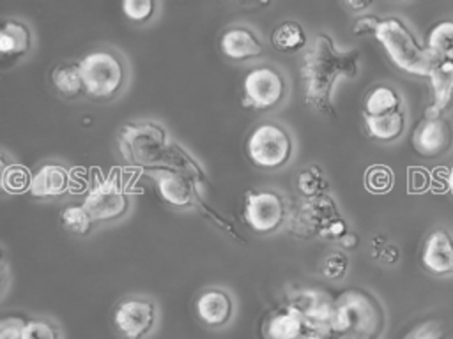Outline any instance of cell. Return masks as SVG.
Here are the masks:
<instances>
[{"label":"cell","instance_id":"obj_35","mask_svg":"<svg viewBox=\"0 0 453 339\" xmlns=\"http://www.w3.org/2000/svg\"><path fill=\"white\" fill-rule=\"evenodd\" d=\"M320 235L327 237V238H338L340 240L343 235H347V224H345V221L342 217H338L333 222H329Z\"/></svg>","mask_w":453,"mask_h":339},{"label":"cell","instance_id":"obj_39","mask_svg":"<svg viewBox=\"0 0 453 339\" xmlns=\"http://www.w3.org/2000/svg\"><path fill=\"white\" fill-rule=\"evenodd\" d=\"M448 185H449V191L453 192V168H451L449 173H448Z\"/></svg>","mask_w":453,"mask_h":339},{"label":"cell","instance_id":"obj_27","mask_svg":"<svg viewBox=\"0 0 453 339\" xmlns=\"http://www.w3.org/2000/svg\"><path fill=\"white\" fill-rule=\"evenodd\" d=\"M32 175L30 171L21 164H11L4 168L2 173V187L9 194H19L32 187Z\"/></svg>","mask_w":453,"mask_h":339},{"label":"cell","instance_id":"obj_19","mask_svg":"<svg viewBox=\"0 0 453 339\" xmlns=\"http://www.w3.org/2000/svg\"><path fill=\"white\" fill-rule=\"evenodd\" d=\"M32 35L25 23L7 19L0 25V53L4 56H23L30 49Z\"/></svg>","mask_w":453,"mask_h":339},{"label":"cell","instance_id":"obj_9","mask_svg":"<svg viewBox=\"0 0 453 339\" xmlns=\"http://www.w3.org/2000/svg\"><path fill=\"white\" fill-rule=\"evenodd\" d=\"M129 205L126 192L122 191L117 178L108 177L94 184L85 198V210L92 217V221H108L120 217Z\"/></svg>","mask_w":453,"mask_h":339},{"label":"cell","instance_id":"obj_32","mask_svg":"<svg viewBox=\"0 0 453 339\" xmlns=\"http://www.w3.org/2000/svg\"><path fill=\"white\" fill-rule=\"evenodd\" d=\"M347 267H349L347 256L336 251V252H331V254L324 260L322 272H324V275H327V277H331V279H340V277L345 275Z\"/></svg>","mask_w":453,"mask_h":339},{"label":"cell","instance_id":"obj_36","mask_svg":"<svg viewBox=\"0 0 453 339\" xmlns=\"http://www.w3.org/2000/svg\"><path fill=\"white\" fill-rule=\"evenodd\" d=\"M439 337H441V330L428 323V325L421 327L419 330H416L414 335L409 337V339H439Z\"/></svg>","mask_w":453,"mask_h":339},{"label":"cell","instance_id":"obj_30","mask_svg":"<svg viewBox=\"0 0 453 339\" xmlns=\"http://www.w3.org/2000/svg\"><path fill=\"white\" fill-rule=\"evenodd\" d=\"M156 11V4L152 0H124L122 2V12L126 18L136 23H143L152 18Z\"/></svg>","mask_w":453,"mask_h":339},{"label":"cell","instance_id":"obj_38","mask_svg":"<svg viewBox=\"0 0 453 339\" xmlns=\"http://www.w3.org/2000/svg\"><path fill=\"white\" fill-rule=\"evenodd\" d=\"M345 5L349 7V9H352V11H359V9H366V7H370V2H345Z\"/></svg>","mask_w":453,"mask_h":339},{"label":"cell","instance_id":"obj_16","mask_svg":"<svg viewBox=\"0 0 453 339\" xmlns=\"http://www.w3.org/2000/svg\"><path fill=\"white\" fill-rule=\"evenodd\" d=\"M423 265L434 274L453 272V238L446 230H435L428 235L423 254Z\"/></svg>","mask_w":453,"mask_h":339},{"label":"cell","instance_id":"obj_25","mask_svg":"<svg viewBox=\"0 0 453 339\" xmlns=\"http://www.w3.org/2000/svg\"><path fill=\"white\" fill-rule=\"evenodd\" d=\"M296 185L304 198H317L326 194L327 180L319 166H306L296 178Z\"/></svg>","mask_w":453,"mask_h":339},{"label":"cell","instance_id":"obj_7","mask_svg":"<svg viewBox=\"0 0 453 339\" xmlns=\"http://www.w3.org/2000/svg\"><path fill=\"white\" fill-rule=\"evenodd\" d=\"M242 90H244L242 104L246 108L265 111L283 101L287 94V85L280 71L269 65H262L248 71L242 81Z\"/></svg>","mask_w":453,"mask_h":339},{"label":"cell","instance_id":"obj_2","mask_svg":"<svg viewBox=\"0 0 453 339\" xmlns=\"http://www.w3.org/2000/svg\"><path fill=\"white\" fill-rule=\"evenodd\" d=\"M377 39L388 51L389 58L403 71L418 76H430L432 69L442 58L428 46H421L411 30L398 18L380 19Z\"/></svg>","mask_w":453,"mask_h":339},{"label":"cell","instance_id":"obj_13","mask_svg":"<svg viewBox=\"0 0 453 339\" xmlns=\"http://www.w3.org/2000/svg\"><path fill=\"white\" fill-rule=\"evenodd\" d=\"M219 49L230 60H248L262 55L264 46L250 26L235 25L223 32L219 39Z\"/></svg>","mask_w":453,"mask_h":339},{"label":"cell","instance_id":"obj_23","mask_svg":"<svg viewBox=\"0 0 453 339\" xmlns=\"http://www.w3.org/2000/svg\"><path fill=\"white\" fill-rule=\"evenodd\" d=\"M51 83L55 90L67 99H73L85 90L78 64H58L53 67Z\"/></svg>","mask_w":453,"mask_h":339},{"label":"cell","instance_id":"obj_20","mask_svg":"<svg viewBox=\"0 0 453 339\" xmlns=\"http://www.w3.org/2000/svg\"><path fill=\"white\" fill-rule=\"evenodd\" d=\"M400 111V95L388 85H375L368 90L363 102L365 117H382Z\"/></svg>","mask_w":453,"mask_h":339},{"label":"cell","instance_id":"obj_18","mask_svg":"<svg viewBox=\"0 0 453 339\" xmlns=\"http://www.w3.org/2000/svg\"><path fill=\"white\" fill-rule=\"evenodd\" d=\"M159 196L173 207H188L193 201V184L180 171H165L157 177Z\"/></svg>","mask_w":453,"mask_h":339},{"label":"cell","instance_id":"obj_4","mask_svg":"<svg viewBox=\"0 0 453 339\" xmlns=\"http://www.w3.org/2000/svg\"><path fill=\"white\" fill-rule=\"evenodd\" d=\"M78 67L85 92L97 101L111 99L126 81V65L122 58L108 49L87 53L78 62Z\"/></svg>","mask_w":453,"mask_h":339},{"label":"cell","instance_id":"obj_37","mask_svg":"<svg viewBox=\"0 0 453 339\" xmlns=\"http://www.w3.org/2000/svg\"><path fill=\"white\" fill-rule=\"evenodd\" d=\"M340 244L343 245V247H356V244H357V237L354 235V233H347V235H343L342 238H340Z\"/></svg>","mask_w":453,"mask_h":339},{"label":"cell","instance_id":"obj_6","mask_svg":"<svg viewBox=\"0 0 453 339\" xmlns=\"http://www.w3.org/2000/svg\"><path fill=\"white\" fill-rule=\"evenodd\" d=\"M119 145L129 162L136 166H147L163 159L168 139L161 125L143 122L124 125L119 134Z\"/></svg>","mask_w":453,"mask_h":339},{"label":"cell","instance_id":"obj_15","mask_svg":"<svg viewBox=\"0 0 453 339\" xmlns=\"http://www.w3.org/2000/svg\"><path fill=\"white\" fill-rule=\"evenodd\" d=\"M414 148L426 155V157H437L442 152H446L451 145V129L449 124L444 118L435 120H425L416 131H414Z\"/></svg>","mask_w":453,"mask_h":339},{"label":"cell","instance_id":"obj_22","mask_svg":"<svg viewBox=\"0 0 453 339\" xmlns=\"http://www.w3.org/2000/svg\"><path fill=\"white\" fill-rule=\"evenodd\" d=\"M271 44L281 53H296L306 46V32L297 21H283L273 30Z\"/></svg>","mask_w":453,"mask_h":339},{"label":"cell","instance_id":"obj_14","mask_svg":"<svg viewBox=\"0 0 453 339\" xmlns=\"http://www.w3.org/2000/svg\"><path fill=\"white\" fill-rule=\"evenodd\" d=\"M198 320L207 327H223L230 321L234 313L232 298L223 290H207L198 295L195 302Z\"/></svg>","mask_w":453,"mask_h":339},{"label":"cell","instance_id":"obj_5","mask_svg":"<svg viewBox=\"0 0 453 339\" xmlns=\"http://www.w3.org/2000/svg\"><path fill=\"white\" fill-rule=\"evenodd\" d=\"M292 150L294 145L290 134L273 122L257 125L246 139V155L260 170L274 171L285 166Z\"/></svg>","mask_w":453,"mask_h":339},{"label":"cell","instance_id":"obj_26","mask_svg":"<svg viewBox=\"0 0 453 339\" xmlns=\"http://www.w3.org/2000/svg\"><path fill=\"white\" fill-rule=\"evenodd\" d=\"M428 48L442 60L453 62V21H441L430 30Z\"/></svg>","mask_w":453,"mask_h":339},{"label":"cell","instance_id":"obj_17","mask_svg":"<svg viewBox=\"0 0 453 339\" xmlns=\"http://www.w3.org/2000/svg\"><path fill=\"white\" fill-rule=\"evenodd\" d=\"M69 189V173L60 164H44L32 178L30 192L37 198L58 196Z\"/></svg>","mask_w":453,"mask_h":339},{"label":"cell","instance_id":"obj_1","mask_svg":"<svg viewBox=\"0 0 453 339\" xmlns=\"http://www.w3.org/2000/svg\"><path fill=\"white\" fill-rule=\"evenodd\" d=\"M357 53H336L327 35H319L313 48L306 53L303 78L306 83V99L320 111L329 109V95L338 74H356Z\"/></svg>","mask_w":453,"mask_h":339},{"label":"cell","instance_id":"obj_21","mask_svg":"<svg viewBox=\"0 0 453 339\" xmlns=\"http://www.w3.org/2000/svg\"><path fill=\"white\" fill-rule=\"evenodd\" d=\"M430 81L434 88V106L442 111L448 108L453 101V62L451 60H442L439 62L432 72H430Z\"/></svg>","mask_w":453,"mask_h":339},{"label":"cell","instance_id":"obj_12","mask_svg":"<svg viewBox=\"0 0 453 339\" xmlns=\"http://www.w3.org/2000/svg\"><path fill=\"white\" fill-rule=\"evenodd\" d=\"M310 330L306 320L294 305H285L267 314L262 334L265 339H301Z\"/></svg>","mask_w":453,"mask_h":339},{"label":"cell","instance_id":"obj_31","mask_svg":"<svg viewBox=\"0 0 453 339\" xmlns=\"http://www.w3.org/2000/svg\"><path fill=\"white\" fill-rule=\"evenodd\" d=\"M21 339H58V332L53 325L42 320H34V321H27Z\"/></svg>","mask_w":453,"mask_h":339},{"label":"cell","instance_id":"obj_34","mask_svg":"<svg viewBox=\"0 0 453 339\" xmlns=\"http://www.w3.org/2000/svg\"><path fill=\"white\" fill-rule=\"evenodd\" d=\"M380 19H377L375 16H363L354 23V34L356 35H363V34H377Z\"/></svg>","mask_w":453,"mask_h":339},{"label":"cell","instance_id":"obj_28","mask_svg":"<svg viewBox=\"0 0 453 339\" xmlns=\"http://www.w3.org/2000/svg\"><path fill=\"white\" fill-rule=\"evenodd\" d=\"M62 224L65 226V230L78 233V235H85L90 230L92 224V217L88 215V212L85 210L83 205H67L62 214H60Z\"/></svg>","mask_w":453,"mask_h":339},{"label":"cell","instance_id":"obj_3","mask_svg":"<svg viewBox=\"0 0 453 339\" xmlns=\"http://www.w3.org/2000/svg\"><path fill=\"white\" fill-rule=\"evenodd\" d=\"M382 323L384 316L377 302L363 291L350 290L334 304L331 330L338 339H375Z\"/></svg>","mask_w":453,"mask_h":339},{"label":"cell","instance_id":"obj_24","mask_svg":"<svg viewBox=\"0 0 453 339\" xmlns=\"http://www.w3.org/2000/svg\"><path fill=\"white\" fill-rule=\"evenodd\" d=\"M365 124L368 132L380 139V141H391L396 139L405 127V117L400 111L389 113V115H382V117H365Z\"/></svg>","mask_w":453,"mask_h":339},{"label":"cell","instance_id":"obj_11","mask_svg":"<svg viewBox=\"0 0 453 339\" xmlns=\"http://www.w3.org/2000/svg\"><path fill=\"white\" fill-rule=\"evenodd\" d=\"M156 321V307L145 298H127L113 311V323L124 339H142Z\"/></svg>","mask_w":453,"mask_h":339},{"label":"cell","instance_id":"obj_33","mask_svg":"<svg viewBox=\"0 0 453 339\" xmlns=\"http://www.w3.org/2000/svg\"><path fill=\"white\" fill-rule=\"evenodd\" d=\"M25 325H27V321H21L18 318L4 320L2 327H0V339H21Z\"/></svg>","mask_w":453,"mask_h":339},{"label":"cell","instance_id":"obj_10","mask_svg":"<svg viewBox=\"0 0 453 339\" xmlns=\"http://www.w3.org/2000/svg\"><path fill=\"white\" fill-rule=\"evenodd\" d=\"M338 217L340 215L334 201L327 194H322L317 198H310L299 208V212H296L290 217L288 230L294 235L306 238L311 235H320L326 230V226Z\"/></svg>","mask_w":453,"mask_h":339},{"label":"cell","instance_id":"obj_29","mask_svg":"<svg viewBox=\"0 0 453 339\" xmlns=\"http://www.w3.org/2000/svg\"><path fill=\"white\" fill-rule=\"evenodd\" d=\"M365 185L372 192H388L393 187L391 170L382 164L368 168V171L365 175Z\"/></svg>","mask_w":453,"mask_h":339},{"label":"cell","instance_id":"obj_8","mask_svg":"<svg viewBox=\"0 0 453 339\" xmlns=\"http://www.w3.org/2000/svg\"><path fill=\"white\" fill-rule=\"evenodd\" d=\"M285 219V203L273 191H248L244 196V221L257 233L274 231Z\"/></svg>","mask_w":453,"mask_h":339}]
</instances>
